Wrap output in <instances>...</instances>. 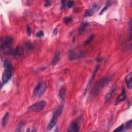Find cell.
Segmentation results:
<instances>
[{
    "label": "cell",
    "mask_w": 132,
    "mask_h": 132,
    "mask_svg": "<svg viewBox=\"0 0 132 132\" xmlns=\"http://www.w3.org/2000/svg\"><path fill=\"white\" fill-rule=\"evenodd\" d=\"M110 79V78L109 76L104 77L100 79L93 89H91L88 98V100L90 101L94 99V98L96 97L100 93V91L109 83Z\"/></svg>",
    "instance_id": "obj_1"
},
{
    "label": "cell",
    "mask_w": 132,
    "mask_h": 132,
    "mask_svg": "<svg viewBox=\"0 0 132 132\" xmlns=\"http://www.w3.org/2000/svg\"><path fill=\"white\" fill-rule=\"evenodd\" d=\"M4 71L3 73L2 79L3 83L6 84L11 79L13 74V67L11 62L8 60H5L4 62Z\"/></svg>",
    "instance_id": "obj_2"
},
{
    "label": "cell",
    "mask_w": 132,
    "mask_h": 132,
    "mask_svg": "<svg viewBox=\"0 0 132 132\" xmlns=\"http://www.w3.org/2000/svg\"><path fill=\"white\" fill-rule=\"evenodd\" d=\"M63 107H64L63 105H62L61 106H60L56 110H55L53 115V117L47 126L48 130L49 131L51 130L56 125L58 117L60 116V115L62 114L63 112Z\"/></svg>",
    "instance_id": "obj_3"
},
{
    "label": "cell",
    "mask_w": 132,
    "mask_h": 132,
    "mask_svg": "<svg viewBox=\"0 0 132 132\" xmlns=\"http://www.w3.org/2000/svg\"><path fill=\"white\" fill-rule=\"evenodd\" d=\"M47 102L46 101H41L28 107L27 110L29 112H38L42 110L47 106Z\"/></svg>",
    "instance_id": "obj_4"
},
{
    "label": "cell",
    "mask_w": 132,
    "mask_h": 132,
    "mask_svg": "<svg viewBox=\"0 0 132 132\" xmlns=\"http://www.w3.org/2000/svg\"><path fill=\"white\" fill-rule=\"evenodd\" d=\"M24 54V51L22 47L18 46L15 50H9L4 53L6 55H11L15 57H22Z\"/></svg>",
    "instance_id": "obj_5"
},
{
    "label": "cell",
    "mask_w": 132,
    "mask_h": 132,
    "mask_svg": "<svg viewBox=\"0 0 132 132\" xmlns=\"http://www.w3.org/2000/svg\"><path fill=\"white\" fill-rule=\"evenodd\" d=\"M14 43V39L11 36L5 37L1 40V50L8 49L10 50Z\"/></svg>",
    "instance_id": "obj_6"
},
{
    "label": "cell",
    "mask_w": 132,
    "mask_h": 132,
    "mask_svg": "<svg viewBox=\"0 0 132 132\" xmlns=\"http://www.w3.org/2000/svg\"><path fill=\"white\" fill-rule=\"evenodd\" d=\"M85 52L84 51H75L73 50H70L68 53V58L70 60L72 61L73 60L81 58L84 57L85 55Z\"/></svg>",
    "instance_id": "obj_7"
},
{
    "label": "cell",
    "mask_w": 132,
    "mask_h": 132,
    "mask_svg": "<svg viewBox=\"0 0 132 132\" xmlns=\"http://www.w3.org/2000/svg\"><path fill=\"white\" fill-rule=\"evenodd\" d=\"M46 91V88L42 82H39L35 87L33 95L34 96L40 97L43 96Z\"/></svg>",
    "instance_id": "obj_8"
},
{
    "label": "cell",
    "mask_w": 132,
    "mask_h": 132,
    "mask_svg": "<svg viewBox=\"0 0 132 132\" xmlns=\"http://www.w3.org/2000/svg\"><path fill=\"white\" fill-rule=\"evenodd\" d=\"M99 68H100V66H97L96 67V68H95L94 71V72L93 73L92 76H91V77H90V79L89 80L88 82V83H87V84L86 85V88H85V92H84V95H85L86 93L88 91V90L90 89V88L91 87V84H92V83L93 82V80H94V78H95V76H96V74H97V72L98 71V70H99Z\"/></svg>",
    "instance_id": "obj_9"
},
{
    "label": "cell",
    "mask_w": 132,
    "mask_h": 132,
    "mask_svg": "<svg viewBox=\"0 0 132 132\" xmlns=\"http://www.w3.org/2000/svg\"><path fill=\"white\" fill-rule=\"evenodd\" d=\"M100 5L99 4L95 3L94 4L92 7H91L89 10H88V11L86 13L85 15V17H90L92 16L94 13L97 12L99 8H100Z\"/></svg>",
    "instance_id": "obj_10"
},
{
    "label": "cell",
    "mask_w": 132,
    "mask_h": 132,
    "mask_svg": "<svg viewBox=\"0 0 132 132\" xmlns=\"http://www.w3.org/2000/svg\"><path fill=\"white\" fill-rule=\"evenodd\" d=\"M126 98V94L125 88L124 87H122V93L116 100L115 102V104L117 105L119 104L121 102H122V101H124Z\"/></svg>",
    "instance_id": "obj_11"
},
{
    "label": "cell",
    "mask_w": 132,
    "mask_h": 132,
    "mask_svg": "<svg viewBox=\"0 0 132 132\" xmlns=\"http://www.w3.org/2000/svg\"><path fill=\"white\" fill-rule=\"evenodd\" d=\"M79 130V124L76 121H73L69 125L68 131L69 132H77Z\"/></svg>",
    "instance_id": "obj_12"
},
{
    "label": "cell",
    "mask_w": 132,
    "mask_h": 132,
    "mask_svg": "<svg viewBox=\"0 0 132 132\" xmlns=\"http://www.w3.org/2000/svg\"><path fill=\"white\" fill-rule=\"evenodd\" d=\"M131 72H130L128 74H127L125 78V82L126 85L128 89H131L132 88V76H131Z\"/></svg>",
    "instance_id": "obj_13"
},
{
    "label": "cell",
    "mask_w": 132,
    "mask_h": 132,
    "mask_svg": "<svg viewBox=\"0 0 132 132\" xmlns=\"http://www.w3.org/2000/svg\"><path fill=\"white\" fill-rule=\"evenodd\" d=\"M60 54L59 52H57L55 53L54 57L52 59V60L51 62V65L52 66H55L56 65H57L58 62H59L60 60Z\"/></svg>",
    "instance_id": "obj_14"
},
{
    "label": "cell",
    "mask_w": 132,
    "mask_h": 132,
    "mask_svg": "<svg viewBox=\"0 0 132 132\" xmlns=\"http://www.w3.org/2000/svg\"><path fill=\"white\" fill-rule=\"evenodd\" d=\"M116 91V89H113L112 90H111L106 95L105 99V103H108L109 101L110 100L111 98H112V97L114 96V94H115Z\"/></svg>",
    "instance_id": "obj_15"
},
{
    "label": "cell",
    "mask_w": 132,
    "mask_h": 132,
    "mask_svg": "<svg viewBox=\"0 0 132 132\" xmlns=\"http://www.w3.org/2000/svg\"><path fill=\"white\" fill-rule=\"evenodd\" d=\"M88 23L87 22H83L81 23L78 28V34L79 35L82 34L86 29V28L88 26Z\"/></svg>",
    "instance_id": "obj_16"
},
{
    "label": "cell",
    "mask_w": 132,
    "mask_h": 132,
    "mask_svg": "<svg viewBox=\"0 0 132 132\" xmlns=\"http://www.w3.org/2000/svg\"><path fill=\"white\" fill-rule=\"evenodd\" d=\"M66 89L65 87H62L59 90L58 96L62 100H64L65 98V94H66Z\"/></svg>",
    "instance_id": "obj_17"
},
{
    "label": "cell",
    "mask_w": 132,
    "mask_h": 132,
    "mask_svg": "<svg viewBox=\"0 0 132 132\" xmlns=\"http://www.w3.org/2000/svg\"><path fill=\"white\" fill-rule=\"evenodd\" d=\"M95 38V35L94 34L91 35V36H90L89 37V38L85 41V42H84V46H88L91 42L93 41V40Z\"/></svg>",
    "instance_id": "obj_18"
},
{
    "label": "cell",
    "mask_w": 132,
    "mask_h": 132,
    "mask_svg": "<svg viewBox=\"0 0 132 132\" xmlns=\"http://www.w3.org/2000/svg\"><path fill=\"white\" fill-rule=\"evenodd\" d=\"M9 113H6V114L4 115V116L3 118L2 121V126L3 127L5 126L6 125V123L7 122L8 118H9Z\"/></svg>",
    "instance_id": "obj_19"
},
{
    "label": "cell",
    "mask_w": 132,
    "mask_h": 132,
    "mask_svg": "<svg viewBox=\"0 0 132 132\" xmlns=\"http://www.w3.org/2000/svg\"><path fill=\"white\" fill-rule=\"evenodd\" d=\"M24 45H25V47L26 50L28 51H32L33 50V46L30 42H26L25 43Z\"/></svg>",
    "instance_id": "obj_20"
},
{
    "label": "cell",
    "mask_w": 132,
    "mask_h": 132,
    "mask_svg": "<svg viewBox=\"0 0 132 132\" xmlns=\"http://www.w3.org/2000/svg\"><path fill=\"white\" fill-rule=\"evenodd\" d=\"M110 5H111L110 2H108L106 4V5L104 7V8H103L102 10H101V11L100 12V13L99 15H101L102 14H103L106 11V10L108 8V7H109Z\"/></svg>",
    "instance_id": "obj_21"
},
{
    "label": "cell",
    "mask_w": 132,
    "mask_h": 132,
    "mask_svg": "<svg viewBox=\"0 0 132 132\" xmlns=\"http://www.w3.org/2000/svg\"><path fill=\"white\" fill-rule=\"evenodd\" d=\"M131 125H132V123H131V120H129L128 122L126 123L125 127H124V130H127L129 129L131 127Z\"/></svg>",
    "instance_id": "obj_22"
},
{
    "label": "cell",
    "mask_w": 132,
    "mask_h": 132,
    "mask_svg": "<svg viewBox=\"0 0 132 132\" xmlns=\"http://www.w3.org/2000/svg\"><path fill=\"white\" fill-rule=\"evenodd\" d=\"M72 20V19L71 17H66V18L64 19V21L65 23L68 24V23H69L70 22H71Z\"/></svg>",
    "instance_id": "obj_23"
},
{
    "label": "cell",
    "mask_w": 132,
    "mask_h": 132,
    "mask_svg": "<svg viewBox=\"0 0 132 132\" xmlns=\"http://www.w3.org/2000/svg\"><path fill=\"white\" fill-rule=\"evenodd\" d=\"M114 131H124V125L123 124H122L120 126H119L118 128L115 129Z\"/></svg>",
    "instance_id": "obj_24"
},
{
    "label": "cell",
    "mask_w": 132,
    "mask_h": 132,
    "mask_svg": "<svg viewBox=\"0 0 132 132\" xmlns=\"http://www.w3.org/2000/svg\"><path fill=\"white\" fill-rule=\"evenodd\" d=\"M37 37L38 38H42L43 37H44V33L43 31H39V32H38L36 35Z\"/></svg>",
    "instance_id": "obj_25"
},
{
    "label": "cell",
    "mask_w": 132,
    "mask_h": 132,
    "mask_svg": "<svg viewBox=\"0 0 132 132\" xmlns=\"http://www.w3.org/2000/svg\"><path fill=\"white\" fill-rule=\"evenodd\" d=\"M74 6V2L72 1H70L67 3V6L69 8H71Z\"/></svg>",
    "instance_id": "obj_26"
},
{
    "label": "cell",
    "mask_w": 132,
    "mask_h": 132,
    "mask_svg": "<svg viewBox=\"0 0 132 132\" xmlns=\"http://www.w3.org/2000/svg\"><path fill=\"white\" fill-rule=\"evenodd\" d=\"M27 35L28 36H30V35H31V33H32V29L31 28H30V26H28L27 27Z\"/></svg>",
    "instance_id": "obj_27"
},
{
    "label": "cell",
    "mask_w": 132,
    "mask_h": 132,
    "mask_svg": "<svg viewBox=\"0 0 132 132\" xmlns=\"http://www.w3.org/2000/svg\"><path fill=\"white\" fill-rule=\"evenodd\" d=\"M51 5V2L50 1H47L46 2V3H45V7H48L49 6H50Z\"/></svg>",
    "instance_id": "obj_28"
},
{
    "label": "cell",
    "mask_w": 132,
    "mask_h": 132,
    "mask_svg": "<svg viewBox=\"0 0 132 132\" xmlns=\"http://www.w3.org/2000/svg\"><path fill=\"white\" fill-rule=\"evenodd\" d=\"M23 126V124L22 123H21V124H20L18 128L16 130V131H20L21 130V129H22V127Z\"/></svg>",
    "instance_id": "obj_29"
},
{
    "label": "cell",
    "mask_w": 132,
    "mask_h": 132,
    "mask_svg": "<svg viewBox=\"0 0 132 132\" xmlns=\"http://www.w3.org/2000/svg\"><path fill=\"white\" fill-rule=\"evenodd\" d=\"M66 1H62V6H61V9H64L65 7V5H66Z\"/></svg>",
    "instance_id": "obj_30"
},
{
    "label": "cell",
    "mask_w": 132,
    "mask_h": 132,
    "mask_svg": "<svg viewBox=\"0 0 132 132\" xmlns=\"http://www.w3.org/2000/svg\"><path fill=\"white\" fill-rule=\"evenodd\" d=\"M57 33H58V29L57 28H55L53 30V35H56Z\"/></svg>",
    "instance_id": "obj_31"
}]
</instances>
